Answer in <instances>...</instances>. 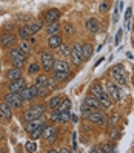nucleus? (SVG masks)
<instances>
[{"mask_svg":"<svg viewBox=\"0 0 134 153\" xmlns=\"http://www.w3.org/2000/svg\"><path fill=\"white\" fill-rule=\"evenodd\" d=\"M45 108L46 107L42 105V104H37V105H31L28 107L25 111H23V121H34V119H39L45 114Z\"/></svg>","mask_w":134,"mask_h":153,"instance_id":"obj_1","label":"nucleus"},{"mask_svg":"<svg viewBox=\"0 0 134 153\" xmlns=\"http://www.w3.org/2000/svg\"><path fill=\"white\" fill-rule=\"evenodd\" d=\"M110 73L113 76V79L117 82L119 87H125L127 85V77H125V73H123V65L122 64H117V65H113Z\"/></svg>","mask_w":134,"mask_h":153,"instance_id":"obj_2","label":"nucleus"},{"mask_svg":"<svg viewBox=\"0 0 134 153\" xmlns=\"http://www.w3.org/2000/svg\"><path fill=\"white\" fill-rule=\"evenodd\" d=\"M3 101L11 107L13 110H20L22 107H23V99L20 97L19 93H11V91H8L5 94V99Z\"/></svg>","mask_w":134,"mask_h":153,"instance_id":"obj_3","label":"nucleus"},{"mask_svg":"<svg viewBox=\"0 0 134 153\" xmlns=\"http://www.w3.org/2000/svg\"><path fill=\"white\" fill-rule=\"evenodd\" d=\"M19 94L23 99V102H31L35 97H39V88L35 84L34 85H26L22 91H19Z\"/></svg>","mask_w":134,"mask_h":153,"instance_id":"obj_4","label":"nucleus"},{"mask_svg":"<svg viewBox=\"0 0 134 153\" xmlns=\"http://www.w3.org/2000/svg\"><path fill=\"white\" fill-rule=\"evenodd\" d=\"M71 62L76 65V67H80L82 65V62H83V45H80V43H76L71 47Z\"/></svg>","mask_w":134,"mask_h":153,"instance_id":"obj_5","label":"nucleus"},{"mask_svg":"<svg viewBox=\"0 0 134 153\" xmlns=\"http://www.w3.org/2000/svg\"><path fill=\"white\" fill-rule=\"evenodd\" d=\"M59 136V130L54 127V125H45L43 133H42V138L46 144H54L56 139Z\"/></svg>","mask_w":134,"mask_h":153,"instance_id":"obj_6","label":"nucleus"},{"mask_svg":"<svg viewBox=\"0 0 134 153\" xmlns=\"http://www.w3.org/2000/svg\"><path fill=\"white\" fill-rule=\"evenodd\" d=\"M54 54H52V51H43L40 54V65L45 71H51L52 70V65H54Z\"/></svg>","mask_w":134,"mask_h":153,"instance_id":"obj_7","label":"nucleus"},{"mask_svg":"<svg viewBox=\"0 0 134 153\" xmlns=\"http://www.w3.org/2000/svg\"><path fill=\"white\" fill-rule=\"evenodd\" d=\"M26 57L23 53H20L17 48L11 50V60H13V67H17V68H22L25 64H26Z\"/></svg>","mask_w":134,"mask_h":153,"instance_id":"obj_8","label":"nucleus"},{"mask_svg":"<svg viewBox=\"0 0 134 153\" xmlns=\"http://www.w3.org/2000/svg\"><path fill=\"white\" fill-rule=\"evenodd\" d=\"M86 119H88L89 122L96 124V125H105V124H106V116H105L102 111H99L97 108L89 113V114L86 116Z\"/></svg>","mask_w":134,"mask_h":153,"instance_id":"obj_9","label":"nucleus"},{"mask_svg":"<svg viewBox=\"0 0 134 153\" xmlns=\"http://www.w3.org/2000/svg\"><path fill=\"white\" fill-rule=\"evenodd\" d=\"M106 93L111 96V99L114 102H120L122 101V91H120V88H119L117 84H113V82L106 84Z\"/></svg>","mask_w":134,"mask_h":153,"instance_id":"obj_10","label":"nucleus"},{"mask_svg":"<svg viewBox=\"0 0 134 153\" xmlns=\"http://www.w3.org/2000/svg\"><path fill=\"white\" fill-rule=\"evenodd\" d=\"M25 87H26V80L23 77H20V79H17V80H11V82L8 84V91L19 93V91H22Z\"/></svg>","mask_w":134,"mask_h":153,"instance_id":"obj_11","label":"nucleus"},{"mask_svg":"<svg viewBox=\"0 0 134 153\" xmlns=\"http://www.w3.org/2000/svg\"><path fill=\"white\" fill-rule=\"evenodd\" d=\"M0 119L2 121H11L13 119V108L5 101L0 102Z\"/></svg>","mask_w":134,"mask_h":153,"instance_id":"obj_12","label":"nucleus"},{"mask_svg":"<svg viewBox=\"0 0 134 153\" xmlns=\"http://www.w3.org/2000/svg\"><path fill=\"white\" fill-rule=\"evenodd\" d=\"M85 26H86V30L89 33H93V34H97L100 31V22L96 19V17H89V19L85 22Z\"/></svg>","mask_w":134,"mask_h":153,"instance_id":"obj_13","label":"nucleus"},{"mask_svg":"<svg viewBox=\"0 0 134 153\" xmlns=\"http://www.w3.org/2000/svg\"><path fill=\"white\" fill-rule=\"evenodd\" d=\"M60 10H57V8H51V10H48L46 13H45V22L46 23H52V22H57L60 19Z\"/></svg>","mask_w":134,"mask_h":153,"instance_id":"obj_14","label":"nucleus"},{"mask_svg":"<svg viewBox=\"0 0 134 153\" xmlns=\"http://www.w3.org/2000/svg\"><path fill=\"white\" fill-rule=\"evenodd\" d=\"M45 121L42 119V118H39V119H34V121H28L25 124V130H26V133H31V131H34L35 128H39V127H45Z\"/></svg>","mask_w":134,"mask_h":153,"instance_id":"obj_15","label":"nucleus"},{"mask_svg":"<svg viewBox=\"0 0 134 153\" xmlns=\"http://www.w3.org/2000/svg\"><path fill=\"white\" fill-rule=\"evenodd\" d=\"M5 77H6V80H17V79H20L22 77V68H17V67H13V68H10L5 73Z\"/></svg>","mask_w":134,"mask_h":153,"instance_id":"obj_16","label":"nucleus"},{"mask_svg":"<svg viewBox=\"0 0 134 153\" xmlns=\"http://www.w3.org/2000/svg\"><path fill=\"white\" fill-rule=\"evenodd\" d=\"M56 71H65V73H71V68L68 65L66 60H54V65H52V73Z\"/></svg>","mask_w":134,"mask_h":153,"instance_id":"obj_17","label":"nucleus"},{"mask_svg":"<svg viewBox=\"0 0 134 153\" xmlns=\"http://www.w3.org/2000/svg\"><path fill=\"white\" fill-rule=\"evenodd\" d=\"M63 43V39H62V36L60 34H56V36H49L48 37V47L49 48H60V45Z\"/></svg>","mask_w":134,"mask_h":153,"instance_id":"obj_18","label":"nucleus"},{"mask_svg":"<svg viewBox=\"0 0 134 153\" xmlns=\"http://www.w3.org/2000/svg\"><path fill=\"white\" fill-rule=\"evenodd\" d=\"M2 45L5 48H11L15 45V36L13 33H6L5 36H2Z\"/></svg>","mask_w":134,"mask_h":153,"instance_id":"obj_19","label":"nucleus"},{"mask_svg":"<svg viewBox=\"0 0 134 153\" xmlns=\"http://www.w3.org/2000/svg\"><path fill=\"white\" fill-rule=\"evenodd\" d=\"M99 102H100V107H103V108H111L113 107V99H111V96L108 94V93H103L100 97H99Z\"/></svg>","mask_w":134,"mask_h":153,"instance_id":"obj_20","label":"nucleus"},{"mask_svg":"<svg viewBox=\"0 0 134 153\" xmlns=\"http://www.w3.org/2000/svg\"><path fill=\"white\" fill-rule=\"evenodd\" d=\"M85 104H88L89 107H93V108H100V102H99V97L97 96H94V94H91L89 93L86 97H85V101H83Z\"/></svg>","mask_w":134,"mask_h":153,"instance_id":"obj_21","label":"nucleus"},{"mask_svg":"<svg viewBox=\"0 0 134 153\" xmlns=\"http://www.w3.org/2000/svg\"><path fill=\"white\" fill-rule=\"evenodd\" d=\"M105 91H106V90H103V87H102L99 82H94V84L91 85V88H89V93L94 94V96H97V97H100Z\"/></svg>","mask_w":134,"mask_h":153,"instance_id":"obj_22","label":"nucleus"},{"mask_svg":"<svg viewBox=\"0 0 134 153\" xmlns=\"http://www.w3.org/2000/svg\"><path fill=\"white\" fill-rule=\"evenodd\" d=\"M46 34H48V36H56V34H60V23H57V22L48 23V26H46Z\"/></svg>","mask_w":134,"mask_h":153,"instance_id":"obj_23","label":"nucleus"},{"mask_svg":"<svg viewBox=\"0 0 134 153\" xmlns=\"http://www.w3.org/2000/svg\"><path fill=\"white\" fill-rule=\"evenodd\" d=\"M62 101H63V96H52L51 99H49V102H48V108L49 110H56L57 108V107L60 105V102Z\"/></svg>","mask_w":134,"mask_h":153,"instance_id":"obj_24","label":"nucleus"},{"mask_svg":"<svg viewBox=\"0 0 134 153\" xmlns=\"http://www.w3.org/2000/svg\"><path fill=\"white\" fill-rule=\"evenodd\" d=\"M48 82H49V77L46 74H39L37 77H35V85H37L39 88H43V87H48ZM49 88V87H48Z\"/></svg>","mask_w":134,"mask_h":153,"instance_id":"obj_25","label":"nucleus"},{"mask_svg":"<svg viewBox=\"0 0 134 153\" xmlns=\"http://www.w3.org/2000/svg\"><path fill=\"white\" fill-rule=\"evenodd\" d=\"M93 53H94V47L91 43H85L83 45V60L86 62L88 59L93 57Z\"/></svg>","mask_w":134,"mask_h":153,"instance_id":"obj_26","label":"nucleus"},{"mask_svg":"<svg viewBox=\"0 0 134 153\" xmlns=\"http://www.w3.org/2000/svg\"><path fill=\"white\" fill-rule=\"evenodd\" d=\"M29 36H32L29 26L28 25H26V26H20V28H19V37L22 40H26V39H29Z\"/></svg>","mask_w":134,"mask_h":153,"instance_id":"obj_27","label":"nucleus"},{"mask_svg":"<svg viewBox=\"0 0 134 153\" xmlns=\"http://www.w3.org/2000/svg\"><path fill=\"white\" fill-rule=\"evenodd\" d=\"M56 110H59V111H69L71 110V101L68 97H63V101L60 102V105L57 107Z\"/></svg>","mask_w":134,"mask_h":153,"instance_id":"obj_28","label":"nucleus"},{"mask_svg":"<svg viewBox=\"0 0 134 153\" xmlns=\"http://www.w3.org/2000/svg\"><path fill=\"white\" fill-rule=\"evenodd\" d=\"M28 26H29V30H31L32 34H37V33L42 30V26H43V20H35V22L29 23Z\"/></svg>","mask_w":134,"mask_h":153,"instance_id":"obj_29","label":"nucleus"},{"mask_svg":"<svg viewBox=\"0 0 134 153\" xmlns=\"http://www.w3.org/2000/svg\"><path fill=\"white\" fill-rule=\"evenodd\" d=\"M54 77L59 80V82H65L71 77V73H65V71H56L54 73Z\"/></svg>","mask_w":134,"mask_h":153,"instance_id":"obj_30","label":"nucleus"},{"mask_svg":"<svg viewBox=\"0 0 134 153\" xmlns=\"http://www.w3.org/2000/svg\"><path fill=\"white\" fill-rule=\"evenodd\" d=\"M17 50H19L20 53H23L25 56H29V54H31V47H29V45L26 43L25 40H23V42L19 45V47H17Z\"/></svg>","mask_w":134,"mask_h":153,"instance_id":"obj_31","label":"nucleus"},{"mask_svg":"<svg viewBox=\"0 0 134 153\" xmlns=\"http://www.w3.org/2000/svg\"><path fill=\"white\" fill-rule=\"evenodd\" d=\"M63 33H65V36H68V37H73V36L76 34V28L73 26V23H65Z\"/></svg>","mask_w":134,"mask_h":153,"instance_id":"obj_32","label":"nucleus"},{"mask_svg":"<svg viewBox=\"0 0 134 153\" xmlns=\"http://www.w3.org/2000/svg\"><path fill=\"white\" fill-rule=\"evenodd\" d=\"M40 70H42V65H40V64H37V62H32V64L28 67V73L34 76V74L40 73Z\"/></svg>","mask_w":134,"mask_h":153,"instance_id":"obj_33","label":"nucleus"},{"mask_svg":"<svg viewBox=\"0 0 134 153\" xmlns=\"http://www.w3.org/2000/svg\"><path fill=\"white\" fill-rule=\"evenodd\" d=\"M25 150L28 152V153H34V152H37V144H35V141H28L25 144Z\"/></svg>","mask_w":134,"mask_h":153,"instance_id":"obj_34","label":"nucleus"},{"mask_svg":"<svg viewBox=\"0 0 134 153\" xmlns=\"http://www.w3.org/2000/svg\"><path fill=\"white\" fill-rule=\"evenodd\" d=\"M93 110H96V108H93V107H89L88 104H82V107H80V114H82V116H85V118H86V116L89 114V113H91Z\"/></svg>","mask_w":134,"mask_h":153,"instance_id":"obj_35","label":"nucleus"},{"mask_svg":"<svg viewBox=\"0 0 134 153\" xmlns=\"http://www.w3.org/2000/svg\"><path fill=\"white\" fill-rule=\"evenodd\" d=\"M43 128L45 127H39V128H35L34 131H31L29 133V136H31V139H39V138H42V133H43Z\"/></svg>","mask_w":134,"mask_h":153,"instance_id":"obj_36","label":"nucleus"},{"mask_svg":"<svg viewBox=\"0 0 134 153\" xmlns=\"http://www.w3.org/2000/svg\"><path fill=\"white\" fill-rule=\"evenodd\" d=\"M100 152H105V153H108V152H116V144H103Z\"/></svg>","mask_w":134,"mask_h":153,"instance_id":"obj_37","label":"nucleus"},{"mask_svg":"<svg viewBox=\"0 0 134 153\" xmlns=\"http://www.w3.org/2000/svg\"><path fill=\"white\" fill-rule=\"evenodd\" d=\"M59 85H60V82L56 79V77H49V82H48V87H49V90H54V88H59Z\"/></svg>","mask_w":134,"mask_h":153,"instance_id":"obj_38","label":"nucleus"},{"mask_svg":"<svg viewBox=\"0 0 134 153\" xmlns=\"http://www.w3.org/2000/svg\"><path fill=\"white\" fill-rule=\"evenodd\" d=\"M59 50H60V53L63 56H69L71 54V47H68V45H65V43H62Z\"/></svg>","mask_w":134,"mask_h":153,"instance_id":"obj_39","label":"nucleus"},{"mask_svg":"<svg viewBox=\"0 0 134 153\" xmlns=\"http://www.w3.org/2000/svg\"><path fill=\"white\" fill-rule=\"evenodd\" d=\"M119 119H120V114H119V113H114V114L111 116V119H110V124H111V125H116V124L119 122Z\"/></svg>","mask_w":134,"mask_h":153,"instance_id":"obj_40","label":"nucleus"},{"mask_svg":"<svg viewBox=\"0 0 134 153\" xmlns=\"http://www.w3.org/2000/svg\"><path fill=\"white\" fill-rule=\"evenodd\" d=\"M111 138H113L114 141H117V139H120V138H122V133H120L119 130H116V128H114V130L111 131Z\"/></svg>","mask_w":134,"mask_h":153,"instance_id":"obj_41","label":"nucleus"},{"mask_svg":"<svg viewBox=\"0 0 134 153\" xmlns=\"http://www.w3.org/2000/svg\"><path fill=\"white\" fill-rule=\"evenodd\" d=\"M122 36H123V31H122V30H119V31H117V34H116V40H114V43H116V45H119V43H120Z\"/></svg>","mask_w":134,"mask_h":153,"instance_id":"obj_42","label":"nucleus"},{"mask_svg":"<svg viewBox=\"0 0 134 153\" xmlns=\"http://www.w3.org/2000/svg\"><path fill=\"white\" fill-rule=\"evenodd\" d=\"M131 14H133V8L130 6L127 11H125V22H128L130 19H131Z\"/></svg>","mask_w":134,"mask_h":153,"instance_id":"obj_43","label":"nucleus"},{"mask_svg":"<svg viewBox=\"0 0 134 153\" xmlns=\"http://www.w3.org/2000/svg\"><path fill=\"white\" fill-rule=\"evenodd\" d=\"M3 28H5V31L11 33V31L14 30V23H10V22H8V23H5V26H3Z\"/></svg>","mask_w":134,"mask_h":153,"instance_id":"obj_44","label":"nucleus"},{"mask_svg":"<svg viewBox=\"0 0 134 153\" xmlns=\"http://www.w3.org/2000/svg\"><path fill=\"white\" fill-rule=\"evenodd\" d=\"M106 10H108V3L105 2V3L100 5V11H102V13H106Z\"/></svg>","mask_w":134,"mask_h":153,"instance_id":"obj_45","label":"nucleus"},{"mask_svg":"<svg viewBox=\"0 0 134 153\" xmlns=\"http://www.w3.org/2000/svg\"><path fill=\"white\" fill-rule=\"evenodd\" d=\"M77 149V142H76V133H73V150Z\"/></svg>","mask_w":134,"mask_h":153,"instance_id":"obj_46","label":"nucleus"},{"mask_svg":"<svg viewBox=\"0 0 134 153\" xmlns=\"http://www.w3.org/2000/svg\"><path fill=\"white\" fill-rule=\"evenodd\" d=\"M103 60H105V59H103V57H100V59H99V60H96V64H94V68H97V67H99V65H100V64H102V62H103Z\"/></svg>","mask_w":134,"mask_h":153,"instance_id":"obj_47","label":"nucleus"},{"mask_svg":"<svg viewBox=\"0 0 134 153\" xmlns=\"http://www.w3.org/2000/svg\"><path fill=\"white\" fill-rule=\"evenodd\" d=\"M71 119H73V122H77V116L76 114H71Z\"/></svg>","mask_w":134,"mask_h":153,"instance_id":"obj_48","label":"nucleus"},{"mask_svg":"<svg viewBox=\"0 0 134 153\" xmlns=\"http://www.w3.org/2000/svg\"><path fill=\"white\" fill-rule=\"evenodd\" d=\"M0 73H2V62H0Z\"/></svg>","mask_w":134,"mask_h":153,"instance_id":"obj_49","label":"nucleus"},{"mask_svg":"<svg viewBox=\"0 0 134 153\" xmlns=\"http://www.w3.org/2000/svg\"><path fill=\"white\" fill-rule=\"evenodd\" d=\"M133 87H134V77H133Z\"/></svg>","mask_w":134,"mask_h":153,"instance_id":"obj_50","label":"nucleus"},{"mask_svg":"<svg viewBox=\"0 0 134 153\" xmlns=\"http://www.w3.org/2000/svg\"><path fill=\"white\" fill-rule=\"evenodd\" d=\"M0 153H2V149H0Z\"/></svg>","mask_w":134,"mask_h":153,"instance_id":"obj_51","label":"nucleus"}]
</instances>
